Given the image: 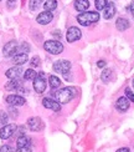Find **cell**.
I'll return each instance as SVG.
<instances>
[{"label": "cell", "mask_w": 134, "mask_h": 152, "mask_svg": "<svg viewBox=\"0 0 134 152\" xmlns=\"http://www.w3.org/2000/svg\"><path fill=\"white\" fill-rule=\"evenodd\" d=\"M99 20V14L96 11H87V12H81L77 16V21L83 25V26H88L93 23H97Z\"/></svg>", "instance_id": "7a4b0ae2"}, {"label": "cell", "mask_w": 134, "mask_h": 152, "mask_svg": "<svg viewBox=\"0 0 134 152\" xmlns=\"http://www.w3.org/2000/svg\"><path fill=\"white\" fill-rule=\"evenodd\" d=\"M6 102L11 106H22L26 101L22 96L20 95H9L8 97H6Z\"/></svg>", "instance_id": "8fae6325"}, {"label": "cell", "mask_w": 134, "mask_h": 152, "mask_svg": "<svg viewBox=\"0 0 134 152\" xmlns=\"http://www.w3.org/2000/svg\"><path fill=\"white\" fill-rule=\"evenodd\" d=\"M8 120H9V116H8V113L0 110V129H1V127H4V126H6V125H8Z\"/></svg>", "instance_id": "cb8c5ba5"}, {"label": "cell", "mask_w": 134, "mask_h": 152, "mask_svg": "<svg viewBox=\"0 0 134 152\" xmlns=\"http://www.w3.org/2000/svg\"><path fill=\"white\" fill-rule=\"evenodd\" d=\"M129 10H130V12H132V15L134 16V0H132V3H130V5H129Z\"/></svg>", "instance_id": "836d02e7"}, {"label": "cell", "mask_w": 134, "mask_h": 152, "mask_svg": "<svg viewBox=\"0 0 134 152\" xmlns=\"http://www.w3.org/2000/svg\"><path fill=\"white\" fill-rule=\"evenodd\" d=\"M16 152H33V151H31L30 147H21V148H17Z\"/></svg>", "instance_id": "1f68e13d"}, {"label": "cell", "mask_w": 134, "mask_h": 152, "mask_svg": "<svg viewBox=\"0 0 134 152\" xmlns=\"http://www.w3.org/2000/svg\"><path fill=\"white\" fill-rule=\"evenodd\" d=\"M81 30L78 28H76V26H71L68 30H67V33H66V39L68 42H75V41H77L81 39Z\"/></svg>", "instance_id": "52a82bcc"}, {"label": "cell", "mask_w": 134, "mask_h": 152, "mask_svg": "<svg viewBox=\"0 0 134 152\" xmlns=\"http://www.w3.org/2000/svg\"><path fill=\"white\" fill-rule=\"evenodd\" d=\"M30 65L33 67L40 66V58H39V56H34V58L31 59V61H30Z\"/></svg>", "instance_id": "f546056e"}, {"label": "cell", "mask_w": 134, "mask_h": 152, "mask_svg": "<svg viewBox=\"0 0 134 152\" xmlns=\"http://www.w3.org/2000/svg\"><path fill=\"white\" fill-rule=\"evenodd\" d=\"M97 66H98V67H104V66H106V61H104V60H99V61L97 62Z\"/></svg>", "instance_id": "d6a6232c"}, {"label": "cell", "mask_w": 134, "mask_h": 152, "mask_svg": "<svg viewBox=\"0 0 134 152\" xmlns=\"http://www.w3.org/2000/svg\"><path fill=\"white\" fill-rule=\"evenodd\" d=\"M52 19H54V15L51 14L50 11H43V12H40V14L37 15L36 21L41 25H47L52 21Z\"/></svg>", "instance_id": "7c38bea8"}, {"label": "cell", "mask_w": 134, "mask_h": 152, "mask_svg": "<svg viewBox=\"0 0 134 152\" xmlns=\"http://www.w3.org/2000/svg\"><path fill=\"white\" fill-rule=\"evenodd\" d=\"M41 3H42V0H30V10H33V11L37 10L40 8Z\"/></svg>", "instance_id": "83f0119b"}, {"label": "cell", "mask_w": 134, "mask_h": 152, "mask_svg": "<svg viewBox=\"0 0 134 152\" xmlns=\"http://www.w3.org/2000/svg\"><path fill=\"white\" fill-rule=\"evenodd\" d=\"M0 152H14V150H12L9 145H4V146L0 147Z\"/></svg>", "instance_id": "4dcf8cb0"}, {"label": "cell", "mask_w": 134, "mask_h": 152, "mask_svg": "<svg viewBox=\"0 0 134 152\" xmlns=\"http://www.w3.org/2000/svg\"><path fill=\"white\" fill-rule=\"evenodd\" d=\"M77 94V90L72 86H68V87H63L61 90H59L57 92H55V97H56V101L59 104H67L70 102Z\"/></svg>", "instance_id": "6da1fadb"}, {"label": "cell", "mask_w": 134, "mask_h": 152, "mask_svg": "<svg viewBox=\"0 0 134 152\" xmlns=\"http://www.w3.org/2000/svg\"><path fill=\"white\" fill-rule=\"evenodd\" d=\"M107 4H108V0H96V3H94L97 10H103L107 6Z\"/></svg>", "instance_id": "4316f807"}, {"label": "cell", "mask_w": 134, "mask_h": 152, "mask_svg": "<svg viewBox=\"0 0 134 152\" xmlns=\"http://www.w3.org/2000/svg\"><path fill=\"white\" fill-rule=\"evenodd\" d=\"M31 145V138L28 137L26 135H21L20 137L17 138L16 141V146L17 148H21V147H30Z\"/></svg>", "instance_id": "ac0fdd59"}, {"label": "cell", "mask_w": 134, "mask_h": 152, "mask_svg": "<svg viewBox=\"0 0 134 152\" xmlns=\"http://www.w3.org/2000/svg\"><path fill=\"white\" fill-rule=\"evenodd\" d=\"M30 51V46L28 42H22L20 46H17V51L16 54H28Z\"/></svg>", "instance_id": "484cf974"}, {"label": "cell", "mask_w": 134, "mask_h": 152, "mask_svg": "<svg viewBox=\"0 0 134 152\" xmlns=\"http://www.w3.org/2000/svg\"><path fill=\"white\" fill-rule=\"evenodd\" d=\"M117 152H130V150L127 148V147H123V148H119Z\"/></svg>", "instance_id": "d590c367"}, {"label": "cell", "mask_w": 134, "mask_h": 152, "mask_svg": "<svg viewBox=\"0 0 134 152\" xmlns=\"http://www.w3.org/2000/svg\"><path fill=\"white\" fill-rule=\"evenodd\" d=\"M43 49L52 55H59L63 51V45L59 40H47L43 44Z\"/></svg>", "instance_id": "3957f363"}, {"label": "cell", "mask_w": 134, "mask_h": 152, "mask_svg": "<svg viewBox=\"0 0 134 152\" xmlns=\"http://www.w3.org/2000/svg\"><path fill=\"white\" fill-rule=\"evenodd\" d=\"M16 1V0H8V3H9V8H11V4H14Z\"/></svg>", "instance_id": "8d00e7d4"}, {"label": "cell", "mask_w": 134, "mask_h": 152, "mask_svg": "<svg viewBox=\"0 0 134 152\" xmlns=\"http://www.w3.org/2000/svg\"><path fill=\"white\" fill-rule=\"evenodd\" d=\"M16 130H17V126L15 124H8L6 126L0 129V138L8 140V138H10L12 135L15 134Z\"/></svg>", "instance_id": "8992f818"}, {"label": "cell", "mask_w": 134, "mask_h": 152, "mask_svg": "<svg viewBox=\"0 0 134 152\" xmlns=\"http://www.w3.org/2000/svg\"><path fill=\"white\" fill-rule=\"evenodd\" d=\"M49 82H50V87L52 88V90H56V88H59L61 86V80L57 77L55 75H51L49 77Z\"/></svg>", "instance_id": "44dd1931"}, {"label": "cell", "mask_w": 134, "mask_h": 152, "mask_svg": "<svg viewBox=\"0 0 134 152\" xmlns=\"http://www.w3.org/2000/svg\"><path fill=\"white\" fill-rule=\"evenodd\" d=\"M57 8V1L56 0H46V3L43 4V9L45 11H52Z\"/></svg>", "instance_id": "7402d4cb"}, {"label": "cell", "mask_w": 134, "mask_h": 152, "mask_svg": "<svg viewBox=\"0 0 134 152\" xmlns=\"http://www.w3.org/2000/svg\"><path fill=\"white\" fill-rule=\"evenodd\" d=\"M116 26H117V29H118L119 31H124V30H127V29L130 26V24H129V21L127 20V19H124V18H118L117 21H116Z\"/></svg>", "instance_id": "ffe728a7"}, {"label": "cell", "mask_w": 134, "mask_h": 152, "mask_svg": "<svg viewBox=\"0 0 134 152\" xmlns=\"http://www.w3.org/2000/svg\"><path fill=\"white\" fill-rule=\"evenodd\" d=\"M22 69L20 66H14V67H11L9 69L8 71L5 72V75L8 76V77L10 80H14V79H20L21 77V75H22Z\"/></svg>", "instance_id": "4fadbf2b"}, {"label": "cell", "mask_w": 134, "mask_h": 152, "mask_svg": "<svg viewBox=\"0 0 134 152\" xmlns=\"http://www.w3.org/2000/svg\"><path fill=\"white\" fill-rule=\"evenodd\" d=\"M42 105H43V107L52 110V111H55V112H59V111L61 110V105L57 102L56 100L50 99V97H45V99L42 100Z\"/></svg>", "instance_id": "30bf717a"}, {"label": "cell", "mask_w": 134, "mask_h": 152, "mask_svg": "<svg viewBox=\"0 0 134 152\" xmlns=\"http://www.w3.org/2000/svg\"><path fill=\"white\" fill-rule=\"evenodd\" d=\"M22 86V82L20 79H14V80H10L8 84L5 85V88L9 91H12V90H19Z\"/></svg>", "instance_id": "e0dca14e"}, {"label": "cell", "mask_w": 134, "mask_h": 152, "mask_svg": "<svg viewBox=\"0 0 134 152\" xmlns=\"http://www.w3.org/2000/svg\"><path fill=\"white\" fill-rule=\"evenodd\" d=\"M0 1H1V0H0Z\"/></svg>", "instance_id": "f35d334b"}, {"label": "cell", "mask_w": 134, "mask_h": 152, "mask_svg": "<svg viewBox=\"0 0 134 152\" xmlns=\"http://www.w3.org/2000/svg\"><path fill=\"white\" fill-rule=\"evenodd\" d=\"M124 92H125V97L128 99V100L130 101V102H134V92L130 90V88H128V87H127Z\"/></svg>", "instance_id": "f1b7e54d"}, {"label": "cell", "mask_w": 134, "mask_h": 152, "mask_svg": "<svg viewBox=\"0 0 134 152\" xmlns=\"http://www.w3.org/2000/svg\"><path fill=\"white\" fill-rule=\"evenodd\" d=\"M111 77H112V70H111V69H106V70H103V72H102V75H101L102 81L108 82L111 80Z\"/></svg>", "instance_id": "d4e9b609"}, {"label": "cell", "mask_w": 134, "mask_h": 152, "mask_svg": "<svg viewBox=\"0 0 134 152\" xmlns=\"http://www.w3.org/2000/svg\"><path fill=\"white\" fill-rule=\"evenodd\" d=\"M28 126H29V129L31 131H41L43 129V122H42V120L40 117H30L28 120Z\"/></svg>", "instance_id": "ba28073f"}, {"label": "cell", "mask_w": 134, "mask_h": 152, "mask_svg": "<svg viewBox=\"0 0 134 152\" xmlns=\"http://www.w3.org/2000/svg\"><path fill=\"white\" fill-rule=\"evenodd\" d=\"M116 107H117V110L119 111H127L129 109V100L127 99V97H119L117 100V104H116Z\"/></svg>", "instance_id": "2e32d148"}, {"label": "cell", "mask_w": 134, "mask_h": 152, "mask_svg": "<svg viewBox=\"0 0 134 152\" xmlns=\"http://www.w3.org/2000/svg\"><path fill=\"white\" fill-rule=\"evenodd\" d=\"M114 14H116V5H114V3H108L107 6L103 9V18L108 20V19L113 18Z\"/></svg>", "instance_id": "9a60e30c"}, {"label": "cell", "mask_w": 134, "mask_h": 152, "mask_svg": "<svg viewBox=\"0 0 134 152\" xmlns=\"http://www.w3.org/2000/svg\"><path fill=\"white\" fill-rule=\"evenodd\" d=\"M52 35L55 36V37H57V39H60L61 37V34H60V30H55L54 33H52Z\"/></svg>", "instance_id": "e575fe53"}, {"label": "cell", "mask_w": 134, "mask_h": 152, "mask_svg": "<svg viewBox=\"0 0 134 152\" xmlns=\"http://www.w3.org/2000/svg\"><path fill=\"white\" fill-rule=\"evenodd\" d=\"M34 90L37 94H42L46 90V80H45V74L39 72L34 80Z\"/></svg>", "instance_id": "277c9868"}, {"label": "cell", "mask_w": 134, "mask_h": 152, "mask_svg": "<svg viewBox=\"0 0 134 152\" xmlns=\"http://www.w3.org/2000/svg\"><path fill=\"white\" fill-rule=\"evenodd\" d=\"M29 60L28 58V54H15L12 56V64L17 65V66H21L24 64H26Z\"/></svg>", "instance_id": "5bb4252c"}, {"label": "cell", "mask_w": 134, "mask_h": 152, "mask_svg": "<svg viewBox=\"0 0 134 152\" xmlns=\"http://www.w3.org/2000/svg\"><path fill=\"white\" fill-rule=\"evenodd\" d=\"M54 71L55 72H59V74H66L70 71V69H71V62H70L68 60H59V61H56L54 66Z\"/></svg>", "instance_id": "5b68a950"}, {"label": "cell", "mask_w": 134, "mask_h": 152, "mask_svg": "<svg viewBox=\"0 0 134 152\" xmlns=\"http://www.w3.org/2000/svg\"><path fill=\"white\" fill-rule=\"evenodd\" d=\"M75 8L77 11L83 12L89 8V1L88 0H76L75 1Z\"/></svg>", "instance_id": "d6986e66"}, {"label": "cell", "mask_w": 134, "mask_h": 152, "mask_svg": "<svg viewBox=\"0 0 134 152\" xmlns=\"http://www.w3.org/2000/svg\"><path fill=\"white\" fill-rule=\"evenodd\" d=\"M36 76H37V72L34 70V69H28V70L24 72V79L25 80H35Z\"/></svg>", "instance_id": "603a6c76"}, {"label": "cell", "mask_w": 134, "mask_h": 152, "mask_svg": "<svg viewBox=\"0 0 134 152\" xmlns=\"http://www.w3.org/2000/svg\"><path fill=\"white\" fill-rule=\"evenodd\" d=\"M133 87H134V80H133Z\"/></svg>", "instance_id": "74e56055"}, {"label": "cell", "mask_w": 134, "mask_h": 152, "mask_svg": "<svg viewBox=\"0 0 134 152\" xmlns=\"http://www.w3.org/2000/svg\"><path fill=\"white\" fill-rule=\"evenodd\" d=\"M16 51H17V42L15 40L6 42V45H4L3 54H4V56H6V58L14 56L16 54Z\"/></svg>", "instance_id": "9c48e42d"}]
</instances>
